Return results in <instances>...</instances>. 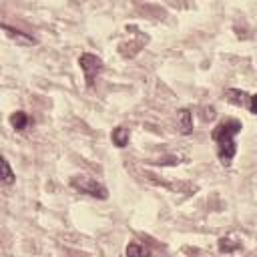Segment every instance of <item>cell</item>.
<instances>
[{
	"mask_svg": "<svg viewBox=\"0 0 257 257\" xmlns=\"http://www.w3.org/2000/svg\"><path fill=\"white\" fill-rule=\"evenodd\" d=\"M2 30L8 34V38H12V40H15L16 45H20V46H32V45H36V38H34V36L26 34V32H22V30L12 29V26H8V24H2Z\"/></svg>",
	"mask_w": 257,
	"mask_h": 257,
	"instance_id": "5b68a950",
	"label": "cell"
},
{
	"mask_svg": "<svg viewBox=\"0 0 257 257\" xmlns=\"http://www.w3.org/2000/svg\"><path fill=\"white\" fill-rule=\"evenodd\" d=\"M71 187L76 189L78 193H85V195L97 197V199H106V197H109V191H106V187L101 185L97 179L89 177V175H76V177H73V179H71Z\"/></svg>",
	"mask_w": 257,
	"mask_h": 257,
	"instance_id": "7a4b0ae2",
	"label": "cell"
},
{
	"mask_svg": "<svg viewBox=\"0 0 257 257\" xmlns=\"http://www.w3.org/2000/svg\"><path fill=\"white\" fill-rule=\"evenodd\" d=\"M225 101L231 103L235 106H241V109H249V103H251V97L245 92V91H239V89H227L225 91Z\"/></svg>",
	"mask_w": 257,
	"mask_h": 257,
	"instance_id": "277c9868",
	"label": "cell"
},
{
	"mask_svg": "<svg viewBox=\"0 0 257 257\" xmlns=\"http://www.w3.org/2000/svg\"><path fill=\"white\" fill-rule=\"evenodd\" d=\"M15 179H16V175L12 173L10 163H8L6 159H2V183L4 185H12V183H15Z\"/></svg>",
	"mask_w": 257,
	"mask_h": 257,
	"instance_id": "30bf717a",
	"label": "cell"
},
{
	"mask_svg": "<svg viewBox=\"0 0 257 257\" xmlns=\"http://www.w3.org/2000/svg\"><path fill=\"white\" fill-rule=\"evenodd\" d=\"M10 123H12V127H15L16 131H24L26 125H29V115H26L24 111H16L15 115L10 117Z\"/></svg>",
	"mask_w": 257,
	"mask_h": 257,
	"instance_id": "ba28073f",
	"label": "cell"
},
{
	"mask_svg": "<svg viewBox=\"0 0 257 257\" xmlns=\"http://www.w3.org/2000/svg\"><path fill=\"white\" fill-rule=\"evenodd\" d=\"M151 251H149L145 245H139V243H131V245H127V255H149Z\"/></svg>",
	"mask_w": 257,
	"mask_h": 257,
	"instance_id": "8fae6325",
	"label": "cell"
},
{
	"mask_svg": "<svg viewBox=\"0 0 257 257\" xmlns=\"http://www.w3.org/2000/svg\"><path fill=\"white\" fill-rule=\"evenodd\" d=\"M177 129L181 135H191L193 133V115L189 109H181L177 115Z\"/></svg>",
	"mask_w": 257,
	"mask_h": 257,
	"instance_id": "8992f818",
	"label": "cell"
},
{
	"mask_svg": "<svg viewBox=\"0 0 257 257\" xmlns=\"http://www.w3.org/2000/svg\"><path fill=\"white\" fill-rule=\"evenodd\" d=\"M249 113L257 115V94H251V103H249Z\"/></svg>",
	"mask_w": 257,
	"mask_h": 257,
	"instance_id": "7c38bea8",
	"label": "cell"
},
{
	"mask_svg": "<svg viewBox=\"0 0 257 257\" xmlns=\"http://www.w3.org/2000/svg\"><path fill=\"white\" fill-rule=\"evenodd\" d=\"M78 66H80V71L85 73L87 85L92 87V85H94V80H97V76H99L101 71H103V60H101L97 55L85 52V55H80V57H78Z\"/></svg>",
	"mask_w": 257,
	"mask_h": 257,
	"instance_id": "3957f363",
	"label": "cell"
},
{
	"mask_svg": "<svg viewBox=\"0 0 257 257\" xmlns=\"http://www.w3.org/2000/svg\"><path fill=\"white\" fill-rule=\"evenodd\" d=\"M241 247V241H233L231 237H223L219 239V251L221 253H233Z\"/></svg>",
	"mask_w": 257,
	"mask_h": 257,
	"instance_id": "9c48e42d",
	"label": "cell"
},
{
	"mask_svg": "<svg viewBox=\"0 0 257 257\" xmlns=\"http://www.w3.org/2000/svg\"><path fill=\"white\" fill-rule=\"evenodd\" d=\"M243 125L237 119H223L221 123L213 129L211 139L217 145V155L223 167H229L233 163L235 153H237V145H235V137L241 133Z\"/></svg>",
	"mask_w": 257,
	"mask_h": 257,
	"instance_id": "6da1fadb",
	"label": "cell"
},
{
	"mask_svg": "<svg viewBox=\"0 0 257 257\" xmlns=\"http://www.w3.org/2000/svg\"><path fill=\"white\" fill-rule=\"evenodd\" d=\"M111 139H113V143H115L119 149H123V147H127V145H129L131 131H129L127 127H117V129H113Z\"/></svg>",
	"mask_w": 257,
	"mask_h": 257,
	"instance_id": "52a82bcc",
	"label": "cell"
}]
</instances>
